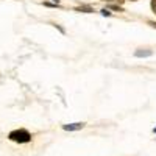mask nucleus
<instances>
[{
    "mask_svg": "<svg viewBox=\"0 0 156 156\" xmlns=\"http://www.w3.org/2000/svg\"><path fill=\"white\" fill-rule=\"evenodd\" d=\"M8 137H10L11 141H14V142H19V144H25V142H30L31 141V136H30V133L27 131V130L11 131Z\"/></svg>",
    "mask_w": 156,
    "mask_h": 156,
    "instance_id": "obj_1",
    "label": "nucleus"
},
{
    "mask_svg": "<svg viewBox=\"0 0 156 156\" xmlns=\"http://www.w3.org/2000/svg\"><path fill=\"white\" fill-rule=\"evenodd\" d=\"M84 126L83 122H77V123H69V125H63V130L66 131H77V130H81Z\"/></svg>",
    "mask_w": 156,
    "mask_h": 156,
    "instance_id": "obj_2",
    "label": "nucleus"
},
{
    "mask_svg": "<svg viewBox=\"0 0 156 156\" xmlns=\"http://www.w3.org/2000/svg\"><path fill=\"white\" fill-rule=\"evenodd\" d=\"M151 55H153L151 50H137L134 53V56L136 58H147V56H151Z\"/></svg>",
    "mask_w": 156,
    "mask_h": 156,
    "instance_id": "obj_3",
    "label": "nucleus"
},
{
    "mask_svg": "<svg viewBox=\"0 0 156 156\" xmlns=\"http://www.w3.org/2000/svg\"><path fill=\"white\" fill-rule=\"evenodd\" d=\"M77 11H86V13H92V8H89V6H81V8H77Z\"/></svg>",
    "mask_w": 156,
    "mask_h": 156,
    "instance_id": "obj_4",
    "label": "nucleus"
},
{
    "mask_svg": "<svg viewBox=\"0 0 156 156\" xmlns=\"http://www.w3.org/2000/svg\"><path fill=\"white\" fill-rule=\"evenodd\" d=\"M109 8H111V10H114V11H122V8H120V6H117V5H111Z\"/></svg>",
    "mask_w": 156,
    "mask_h": 156,
    "instance_id": "obj_5",
    "label": "nucleus"
},
{
    "mask_svg": "<svg viewBox=\"0 0 156 156\" xmlns=\"http://www.w3.org/2000/svg\"><path fill=\"white\" fill-rule=\"evenodd\" d=\"M102 14L103 16H111V13H109L108 10H102Z\"/></svg>",
    "mask_w": 156,
    "mask_h": 156,
    "instance_id": "obj_6",
    "label": "nucleus"
},
{
    "mask_svg": "<svg viewBox=\"0 0 156 156\" xmlns=\"http://www.w3.org/2000/svg\"><path fill=\"white\" fill-rule=\"evenodd\" d=\"M150 25H151V27H155V28H156V22H150Z\"/></svg>",
    "mask_w": 156,
    "mask_h": 156,
    "instance_id": "obj_7",
    "label": "nucleus"
},
{
    "mask_svg": "<svg viewBox=\"0 0 156 156\" xmlns=\"http://www.w3.org/2000/svg\"><path fill=\"white\" fill-rule=\"evenodd\" d=\"M153 8L156 10V0H153Z\"/></svg>",
    "mask_w": 156,
    "mask_h": 156,
    "instance_id": "obj_8",
    "label": "nucleus"
},
{
    "mask_svg": "<svg viewBox=\"0 0 156 156\" xmlns=\"http://www.w3.org/2000/svg\"><path fill=\"white\" fill-rule=\"evenodd\" d=\"M105 2H106V0H105ZM108 2H112V0H108Z\"/></svg>",
    "mask_w": 156,
    "mask_h": 156,
    "instance_id": "obj_9",
    "label": "nucleus"
},
{
    "mask_svg": "<svg viewBox=\"0 0 156 156\" xmlns=\"http://www.w3.org/2000/svg\"><path fill=\"white\" fill-rule=\"evenodd\" d=\"M153 131H155V133H156V128H155V130H153Z\"/></svg>",
    "mask_w": 156,
    "mask_h": 156,
    "instance_id": "obj_10",
    "label": "nucleus"
}]
</instances>
